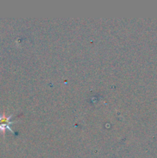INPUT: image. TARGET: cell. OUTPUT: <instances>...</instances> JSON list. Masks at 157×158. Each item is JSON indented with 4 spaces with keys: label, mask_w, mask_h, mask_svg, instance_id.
<instances>
[{
    "label": "cell",
    "mask_w": 157,
    "mask_h": 158,
    "mask_svg": "<svg viewBox=\"0 0 157 158\" xmlns=\"http://www.w3.org/2000/svg\"><path fill=\"white\" fill-rule=\"evenodd\" d=\"M12 117V114L9 116V117H6L5 115H0V131H2L5 134L6 130H8V131L15 134V132L12 131L10 127L12 123H14V122L11 121Z\"/></svg>",
    "instance_id": "obj_1"
}]
</instances>
